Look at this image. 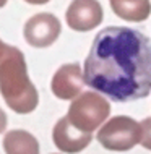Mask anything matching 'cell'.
<instances>
[{
    "instance_id": "obj_1",
    "label": "cell",
    "mask_w": 151,
    "mask_h": 154,
    "mask_svg": "<svg viewBox=\"0 0 151 154\" xmlns=\"http://www.w3.org/2000/svg\"><path fill=\"white\" fill-rule=\"evenodd\" d=\"M83 81L112 101L143 99L151 91V45L143 32L111 26L96 34Z\"/></svg>"
},
{
    "instance_id": "obj_2",
    "label": "cell",
    "mask_w": 151,
    "mask_h": 154,
    "mask_svg": "<svg viewBox=\"0 0 151 154\" xmlns=\"http://www.w3.org/2000/svg\"><path fill=\"white\" fill-rule=\"evenodd\" d=\"M0 93L16 114H29L37 107L39 96L28 76L24 55L13 45H7L0 57Z\"/></svg>"
},
{
    "instance_id": "obj_3",
    "label": "cell",
    "mask_w": 151,
    "mask_h": 154,
    "mask_svg": "<svg viewBox=\"0 0 151 154\" xmlns=\"http://www.w3.org/2000/svg\"><path fill=\"white\" fill-rule=\"evenodd\" d=\"M148 123H138L137 120L119 115L112 117L98 133V141L109 151H128L138 143L148 146Z\"/></svg>"
},
{
    "instance_id": "obj_4",
    "label": "cell",
    "mask_w": 151,
    "mask_h": 154,
    "mask_svg": "<svg viewBox=\"0 0 151 154\" xmlns=\"http://www.w3.org/2000/svg\"><path fill=\"white\" fill-rule=\"evenodd\" d=\"M111 114V104L99 93L88 91L80 94L68 107L67 119L77 130L93 133Z\"/></svg>"
},
{
    "instance_id": "obj_5",
    "label": "cell",
    "mask_w": 151,
    "mask_h": 154,
    "mask_svg": "<svg viewBox=\"0 0 151 154\" xmlns=\"http://www.w3.org/2000/svg\"><path fill=\"white\" fill-rule=\"evenodd\" d=\"M60 34V21L50 13H37L24 24V39L29 45L47 47Z\"/></svg>"
},
{
    "instance_id": "obj_6",
    "label": "cell",
    "mask_w": 151,
    "mask_h": 154,
    "mask_svg": "<svg viewBox=\"0 0 151 154\" xmlns=\"http://www.w3.org/2000/svg\"><path fill=\"white\" fill-rule=\"evenodd\" d=\"M102 21V7L98 0H73L67 10V23L75 31H91Z\"/></svg>"
},
{
    "instance_id": "obj_7",
    "label": "cell",
    "mask_w": 151,
    "mask_h": 154,
    "mask_svg": "<svg viewBox=\"0 0 151 154\" xmlns=\"http://www.w3.org/2000/svg\"><path fill=\"white\" fill-rule=\"evenodd\" d=\"M54 144L60 149L62 152L75 154L83 151L93 140V135L86 131H80L68 122L67 117H62L54 127L52 131Z\"/></svg>"
},
{
    "instance_id": "obj_8",
    "label": "cell",
    "mask_w": 151,
    "mask_h": 154,
    "mask_svg": "<svg viewBox=\"0 0 151 154\" xmlns=\"http://www.w3.org/2000/svg\"><path fill=\"white\" fill-rule=\"evenodd\" d=\"M83 72L77 63H67L62 65L55 72L52 78V93L57 96L58 99L64 101H70L75 96H78L83 89Z\"/></svg>"
},
{
    "instance_id": "obj_9",
    "label": "cell",
    "mask_w": 151,
    "mask_h": 154,
    "mask_svg": "<svg viewBox=\"0 0 151 154\" xmlns=\"http://www.w3.org/2000/svg\"><path fill=\"white\" fill-rule=\"evenodd\" d=\"M7 154H39V143L31 133L24 130H11L3 138Z\"/></svg>"
},
{
    "instance_id": "obj_10",
    "label": "cell",
    "mask_w": 151,
    "mask_h": 154,
    "mask_svg": "<svg viewBox=\"0 0 151 154\" xmlns=\"http://www.w3.org/2000/svg\"><path fill=\"white\" fill-rule=\"evenodd\" d=\"M114 13L127 21H145L149 16V0H109Z\"/></svg>"
},
{
    "instance_id": "obj_11",
    "label": "cell",
    "mask_w": 151,
    "mask_h": 154,
    "mask_svg": "<svg viewBox=\"0 0 151 154\" xmlns=\"http://www.w3.org/2000/svg\"><path fill=\"white\" fill-rule=\"evenodd\" d=\"M5 128H7V115H5V112L0 109V133H3Z\"/></svg>"
},
{
    "instance_id": "obj_12",
    "label": "cell",
    "mask_w": 151,
    "mask_h": 154,
    "mask_svg": "<svg viewBox=\"0 0 151 154\" xmlns=\"http://www.w3.org/2000/svg\"><path fill=\"white\" fill-rule=\"evenodd\" d=\"M28 3H34V5H41V3H47L49 0H26Z\"/></svg>"
},
{
    "instance_id": "obj_13",
    "label": "cell",
    "mask_w": 151,
    "mask_h": 154,
    "mask_svg": "<svg viewBox=\"0 0 151 154\" xmlns=\"http://www.w3.org/2000/svg\"><path fill=\"white\" fill-rule=\"evenodd\" d=\"M5 49H7V44H3L2 41H0V57H2L3 52H5Z\"/></svg>"
},
{
    "instance_id": "obj_14",
    "label": "cell",
    "mask_w": 151,
    "mask_h": 154,
    "mask_svg": "<svg viewBox=\"0 0 151 154\" xmlns=\"http://www.w3.org/2000/svg\"><path fill=\"white\" fill-rule=\"evenodd\" d=\"M8 2V0H0V8H2V7H5V3Z\"/></svg>"
}]
</instances>
